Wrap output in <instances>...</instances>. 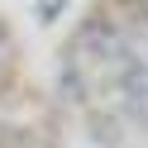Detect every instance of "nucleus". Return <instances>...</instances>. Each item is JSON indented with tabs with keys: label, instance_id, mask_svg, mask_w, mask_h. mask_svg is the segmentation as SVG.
<instances>
[{
	"label": "nucleus",
	"instance_id": "nucleus-1",
	"mask_svg": "<svg viewBox=\"0 0 148 148\" xmlns=\"http://www.w3.org/2000/svg\"><path fill=\"white\" fill-rule=\"evenodd\" d=\"M58 86H62V91H67V96H72V100H77V105H86V100H91V81H86V77H81V72H77V67H62V72H58Z\"/></svg>",
	"mask_w": 148,
	"mask_h": 148
},
{
	"label": "nucleus",
	"instance_id": "nucleus-3",
	"mask_svg": "<svg viewBox=\"0 0 148 148\" xmlns=\"http://www.w3.org/2000/svg\"><path fill=\"white\" fill-rule=\"evenodd\" d=\"M5 58H10V34L0 29V72H5Z\"/></svg>",
	"mask_w": 148,
	"mask_h": 148
},
{
	"label": "nucleus",
	"instance_id": "nucleus-2",
	"mask_svg": "<svg viewBox=\"0 0 148 148\" xmlns=\"http://www.w3.org/2000/svg\"><path fill=\"white\" fill-rule=\"evenodd\" d=\"M119 124H124V119H110V115H91V129H96V138L105 148H115L119 143Z\"/></svg>",
	"mask_w": 148,
	"mask_h": 148
}]
</instances>
